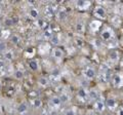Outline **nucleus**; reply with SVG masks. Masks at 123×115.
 Masks as SVG:
<instances>
[{
    "label": "nucleus",
    "instance_id": "f257e3e1",
    "mask_svg": "<svg viewBox=\"0 0 123 115\" xmlns=\"http://www.w3.org/2000/svg\"><path fill=\"white\" fill-rule=\"evenodd\" d=\"M115 36V33H114V30L111 28V27H104L103 30L101 31V38L104 41H109L111 39H113Z\"/></svg>",
    "mask_w": 123,
    "mask_h": 115
},
{
    "label": "nucleus",
    "instance_id": "f03ea898",
    "mask_svg": "<svg viewBox=\"0 0 123 115\" xmlns=\"http://www.w3.org/2000/svg\"><path fill=\"white\" fill-rule=\"evenodd\" d=\"M93 14L98 21L105 20V19L107 18V10L104 6L98 5V6H95V8L93 10Z\"/></svg>",
    "mask_w": 123,
    "mask_h": 115
},
{
    "label": "nucleus",
    "instance_id": "7ed1b4c3",
    "mask_svg": "<svg viewBox=\"0 0 123 115\" xmlns=\"http://www.w3.org/2000/svg\"><path fill=\"white\" fill-rule=\"evenodd\" d=\"M105 67H102L101 72L98 74V81L102 83H107L110 79V74H109V68L106 67V65H104Z\"/></svg>",
    "mask_w": 123,
    "mask_h": 115
},
{
    "label": "nucleus",
    "instance_id": "20e7f679",
    "mask_svg": "<svg viewBox=\"0 0 123 115\" xmlns=\"http://www.w3.org/2000/svg\"><path fill=\"white\" fill-rule=\"evenodd\" d=\"M93 108L98 113L104 112V110H105V108H106V101H104V99H102V98H98L97 101L94 102Z\"/></svg>",
    "mask_w": 123,
    "mask_h": 115
},
{
    "label": "nucleus",
    "instance_id": "39448f33",
    "mask_svg": "<svg viewBox=\"0 0 123 115\" xmlns=\"http://www.w3.org/2000/svg\"><path fill=\"white\" fill-rule=\"evenodd\" d=\"M112 83L115 87H121L123 85V75L122 73H116L113 75V78H112Z\"/></svg>",
    "mask_w": 123,
    "mask_h": 115
},
{
    "label": "nucleus",
    "instance_id": "423d86ee",
    "mask_svg": "<svg viewBox=\"0 0 123 115\" xmlns=\"http://www.w3.org/2000/svg\"><path fill=\"white\" fill-rule=\"evenodd\" d=\"M83 76L88 80H92L95 78L97 76V72H95V69L93 67H87L85 70L83 71Z\"/></svg>",
    "mask_w": 123,
    "mask_h": 115
},
{
    "label": "nucleus",
    "instance_id": "0eeeda50",
    "mask_svg": "<svg viewBox=\"0 0 123 115\" xmlns=\"http://www.w3.org/2000/svg\"><path fill=\"white\" fill-rule=\"evenodd\" d=\"M52 57L55 58V60L61 61V60H63V59H64L65 52H64V51H63L62 48H60V47H55V48H53V49H52Z\"/></svg>",
    "mask_w": 123,
    "mask_h": 115
},
{
    "label": "nucleus",
    "instance_id": "6e6552de",
    "mask_svg": "<svg viewBox=\"0 0 123 115\" xmlns=\"http://www.w3.org/2000/svg\"><path fill=\"white\" fill-rule=\"evenodd\" d=\"M48 104L51 108H59V107L62 105L60 97H57V96H53V97H51L50 99H49Z\"/></svg>",
    "mask_w": 123,
    "mask_h": 115
},
{
    "label": "nucleus",
    "instance_id": "1a4fd4ad",
    "mask_svg": "<svg viewBox=\"0 0 123 115\" xmlns=\"http://www.w3.org/2000/svg\"><path fill=\"white\" fill-rule=\"evenodd\" d=\"M106 107L110 110H115L117 108V101L114 98H108L106 100Z\"/></svg>",
    "mask_w": 123,
    "mask_h": 115
},
{
    "label": "nucleus",
    "instance_id": "9d476101",
    "mask_svg": "<svg viewBox=\"0 0 123 115\" xmlns=\"http://www.w3.org/2000/svg\"><path fill=\"white\" fill-rule=\"evenodd\" d=\"M101 27H102V22L98 21V20L91 21L90 24H89V29L91 30L92 32H98Z\"/></svg>",
    "mask_w": 123,
    "mask_h": 115
},
{
    "label": "nucleus",
    "instance_id": "9b49d317",
    "mask_svg": "<svg viewBox=\"0 0 123 115\" xmlns=\"http://www.w3.org/2000/svg\"><path fill=\"white\" fill-rule=\"evenodd\" d=\"M109 59L112 61V62H118L119 59H120V56H119V52L116 51V49H112L109 52Z\"/></svg>",
    "mask_w": 123,
    "mask_h": 115
},
{
    "label": "nucleus",
    "instance_id": "f8f14e48",
    "mask_svg": "<svg viewBox=\"0 0 123 115\" xmlns=\"http://www.w3.org/2000/svg\"><path fill=\"white\" fill-rule=\"evenodd\" d=\"M28 66L32 71H38L39 70V62L37 60H30L28 62Z\"/></svg>",
    "mask_w": 123,
    "mask_h": 115
},
{
    "label": "nucleus",
    "instance_id": "ddd939ff",
    "mask_svg": "<svg viewBox=\"0 0 123 115\" xmlns=\"http://www.w3.org/2000/svg\"><path fill=\"white\" fill-rule=\"evenodd\" d=\"M90 5L89 1H83V0H79V1L76 2V6L78 7L79 9H87V7Z\"/></svg>",
    "mask_w": 123,
    "mask_h": 115
},
{
    "label": "nucleus",
    "instance_id": "4468645a",
    "mask_svg": "<svg viewBox=\"0 0 123 115\" xmlns=\"http://www.w3.org/2000/svg\"><path fill=\"white\" fill-rule=\"evenodd\" d=\"M38 84L42 87H47L49 85V80L45 76H41V77L38 78Z\"/></svg>",
    "mask_w": 123,
    "mask_h": 115
},
{
    "label": "nucleus",
    "instance_id": "2eb2a0df",
    "mask_svg": "<svg viewBox=\"0 0 123 115\" xmlns=\"http://www.w3.org/2000/svg\"><path fill=\"white\" fill-rule=\"evenodd\" d=\"M28 104H27L26 102H23L21 103L20 105H18V113H20V114H25L27 111H28Z\"/></svg>",
    "mask_w": 123,
    "mask_h": 115
},
{
    "label": "nucleus",
    "instance_id": "dca6fc26",
    "mask_svg": "<svg viewBox=\"0 0 123 115\" xmlns=\"http://www.w3.org/2000/svg\"><path fill=\"white\" fill-rule=\"evenodd\" d=\"M29 16L32 19H38L39 18V10L36 7H31L29 9Z\"/></svg>",
    "mask_w": 123,
    "mask_h": 115
},
{
    "label": "nucleus",
    "instance_id": "f3484780",
    "mask_svg": "<svg viewBox=\"0 0 123 115\" xmlns=\"http://www.w3.org/2000/svg\"><path fill=\"white\" fill-rule=\"evenodd\" d=\"M84 29H85V26H84V23L82 21H78L76 23V31H77V33L82 34L84 32Z\"/></svg>",
    "mask_w": 123,
    "mask_h": 115
},
{
    "label": "nucleus",
    "instance_id": "a211bd4d",
    "mask_svg": "<svg viewBox=\"0 0 123 115\" xmlns=\"http://www.w3.org/2000/svg\"><path fill=\"white\" fill-rule=\"evenodd\" d=\"M88 98L91 99V100H94V101H97L98 99V93L97 89H92L90 90H88Z\"/></svg>",
    "mask_w": 123,
    "mask_h": 115
},
{
    "label": "nucleus",
    "instance_id": "6ab92c4d",
    "mask_svg": "<svg viewBox=\"0 0 123 115\" xmlns=\"http://www.w3.org/2000/svg\"><path fill=\"white\" fill-rule=\"evenodd\" d=\"M10 42H11V44H13V45H18V43H20V41H21V38L20 36L18 35V34H12V35L10 36Z\"/></svg>",
    "mask_w": 123,
    "mask_h": 115
},
{
    "label": "nucleus",
    "instance_id": "aec40b11",
    "mask_svg": "<svg viewBox=\"0 0 123 115\" xmlns=\"http://www.w3.org/2000/svg\"><path fill=\"white\" fill-rule=\"evenodd\" d=\"M4 59L6 61H12L14 59V55H13V51H10V49H7V51L4 52Z\"/></svg>",
    "mask_w": 123,
    "mask_h": 115
},
{
    "label": "nucleus",
    "instance_id": "412c9836",
    "mask_svg": "<svg viewBox=\"0 0 123 115\" xmlns=\"http://www.w3.org/2000/svg\"><path fill=\"white\" fill-rule=\"evenodd\" d=\"M32 106L35 109H40L41 107H42V101H41L39 98H35V99L33 100V102H32Z\"/></svg>",
    "mask_w": 123,
    "mask_h": 115
},
{
    "label": "nucleus",
    "instance_id": "4be33fe9",
    "mask_svg": "<svg viewBox=\"0 0 123 115\" xmlns=\"http://www.w3.org/2000/svg\"><path fill=\"white\" fill-rule=\"evenodd\" d=\"M77 96H78V98L80 99H85L86 97H88V91L85 89H80L78 90V94H77Z\"/></svg>",
    "mask_w": 123,
    "mask_h": 115
},
{
    "label": "nucleus",
    "instance_id": "5701e85b",
    "mask_svg": "<svg viewBox=\"0 0 123 115\" xmlns=\"http://www.w3.org/2000/svg\"><path fill=\"white\" fill-rule=\"evenodd\" d=\"M57 19H59L60 21H65L67 19V13L65 10H60L59 13H57Z\"/></svg>",
    "mask_w": 123,
    "mask_h": 115
},
{
    "label": "nucleus",
    "instance_id": "b1692460",
    "mask_svg": "<svg viewBox=\"0 0 123 115\" xmlns=\"http://www.w3.org/2000/svg\"><path fill=\"white\" fill-rule=\"evenodd\" d=\"M52 36H53V34H52V32L50 31V30H45L44 31V33H43V38L44 39H46V40H48V39H51L52 38Z\"/></svg>",
    "mask_w": 123,
    "mask_h": 115
},
{
    "label": "nucleus",
    "instance_id": "393cba45",
    "mask_svg": "<svg viewBox=\"0 0 123 115\" xmlns=\"http://www.w3.org/2000/svg\"><path fill=\"white\" fill-rule=\"evenodd\" d=\"M13 76H14L15 79L21 80V79H23V77H24V73H23V71H21V70H15Z\"/></svg>",
    "mask_w": 123,
    "mask_h": 115
},
{
    "label": "nucleus",
    "instance_id": "a878e982",
    "mask_svg": "<svg viewBox=\"0 0 123 115\" xmlns=\"http://www.w3.org/2000/svg\"><path fill=\"white\" fill-rule=\"evenodd\" d=\"M60 99H61V102H62V104H65V103H67L69 100H70V97H69V95L68 94H62L60 96Z\"/></svg>",
    "mask_w": 123,
    "mask_h": 115
},
{
    "label": "nucleus",
    "instance_id": "bb28decb",
    "mask_svg": "<svg viewBox=\"0 0 123 115\" xmlns=\"http://www.w3.org/2000/svg\"><path fill=\"white\" fill-rule=\"evenodd\" d=\"M50 41H51V43L53 45H59L60 44V37H59V35H56V34H53V36H52V38L50 39Z\"/></svg>",
    "mask_w": 123,
    "mask_h": 115
},
{
    "label": "nucleus",
    "instance_id": "cd10ccee",
    "mask_svg": "<svg viewBox=\"0 0 123 115\" xmlns=\"http://www.w3.org/2000/svg\"><path fill=\"white\" fill-rule=\"evenodd\" d=\"M4 25H5V26H7V27L14 25L13 19H11V18H6L5 20H4Z\"/></svg>",
    "mask_w": 123,
    "mask_h": 115
},
{
    "label": "nucleus",
    "instance_id": "c85d7f7f",
    "mask_svg": "<svg viewBox=\"0 0 123 115\" xmlns=\"http://www.w3.org/2000/svg\"><path fill=\"white\" fill-rule=\"evenodd\" d=\"M6 47H7L6 42L3 41V40H0V51H4V52H5V51H7Z\"/></svg>",
    "mask_w": 123,
    "mask_h": 115
},
{
    "label": "nucleus",
    "instance_id": "c756f323",
    "mask_svg": "<svg viewBox=\"0 0 123 115\" xmlns=\"http://www.w3.org/2000/svg\"><path fill=\"white\" fill-rule=\"evenodd\" d=\"M34 53H35V49H34V48H28V49H27V51H26V56L27 57H33L34 56Z\"/></svg>",
    "mask_w": 123,
    "mask_h": 115
},
{
    "label": "nucleus",
    "instance_id": "7c9ffc66",
    "mask_svg": "<svg viewBox=\"0 0 123 115\" xmlns=\"http://www.w3.org/2000/svg\"><path fill=\"white\" fill-rule=\"evenodd\" d=\"M76 44L78 45V46H82L83 45V40L81 38H76Z\"/></svg>",
    "mask_w": 123,
    "mask_h": 115
},
{
    "label": "nucleus",
    "instance_id": "2f4dec72",
    "mask_svg": "<svg viewBox=\"0 0 123 115\" xmlns=\"http://www.w3.org/2000/svg\"><path fill=\"white\" fill-rule=\"evenodd\" d=\"M51 74H52V76H59V74H60V70H59L57 68L53 69L52 72H51Z\"/></svg>",
    "mask_w": 123,
    "mask_h": 115
},
{
    "label": "nucleus",
    "instance_id": "473e14b6",
    "mask_svg": "<svg viewBox=\"0 0 123 115\" xmlns=\"http://www.w3.org/2000/svg\"><path fill=\"white\" fill-rule=\"evenodd\" d=\"M66 115H76V114H75V112H74V110L70 109V110H68L67 112H66Z\"/></svg>",
    "mask_w": 123,
    "mask_h": 115
},
{
    "label": "nucleus",
    "instance_id": "72a5a7b5",
    "mask_svg": "<svg viewBox=\"0 0 123 115\" xmlns=\"http://www.w3.org/2000/svg\"><path fill=\"white\" fill-rule=\"evenodd\" d=\"M117 115H123V107L119 108L118 111H117Z\"/></svg>",
    "mask_w": 123,
    "mask_h": 115
},
{
    "label": "nucleus",
    "instance_id": "f704fd0d",
    "mask_svg": "<svg viewBox=\"0 0 123 115\" xmlns=\"http://www.w3.org/2000/svg\"><path fill=\"white\" fill-rule=\"evenodd\" d=\"M4 67V61H0V69Z\"/></svg>",
    "mask_w": 123,
    "mask_h": 115
},
{
    "label": "nucleus",
    "instance_id": "c9c22d12",
    "mask_svg": "<svg viewBox=\"0 0 123 115\" xmlns=\"http://www.w3.org/2000/svg\"><path fill=\"white\" fill-rule=\"evenodd\" d=\"M1 87H2V85H1V83H0V89H1Z\"/></svg>",
    "mask_w": 123,
    "mask_h": 115
},
{
    "label": "nucleus",
    "instance_id": "e433bc0d",
    "mask_svg": "<svg viewBox=\"0 0 123 115\" xmlns=\"http://www.w3.org/2000/svg\"><path fill=\"white\" fill-rule=\"evenodd\" d=\"M122 44H123V38H122Z\"/></svg>",
    "mask_w": 123,
    "mask_h": 115
},
{
    "label": "nucleus",
    "instance_id": "4c0bfd02",
    "mask_svg": "<svg viewBox=\"0 0 123 115\" xmlns=\"http://www.w3.org/2000/svg\"><path fill=\"white\" fill-rule=\"evenodd\" d=\"M52 115H56V114H52Z\"/></svg>",
    "mask_w": 123,
    "mask_h": 115
}]
</instances>
